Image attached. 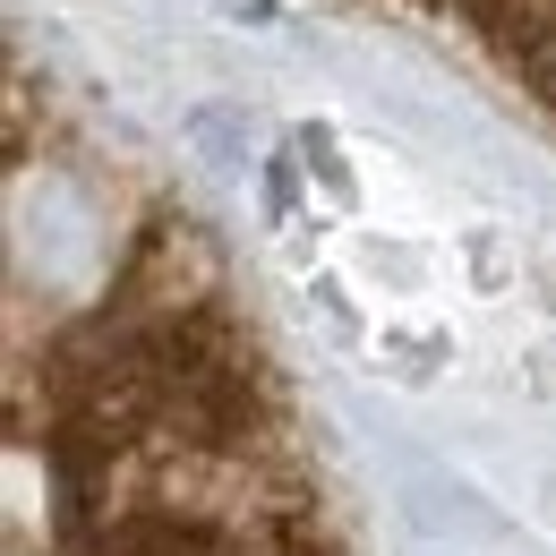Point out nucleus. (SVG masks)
Here are the masks:
<instances>
[{"label":"nucleus","instance_id":"nucleus-2","mask_svg":"<svg viewBox=\"0 0 556 556\" xmlns=\"http://www.w3.org/2000/svg\"><path fill=\"white\" fill-rule=\"evenodd\" d=\"M386 17H412L445 35L463 61H480L522 112L556 129V0H368Z\"/></svg>","mask_w":556,"mask_h":556},{"label":"nucleus","instance_id":"nucleus-1","mask_svg":"<svg viewBox=\"0 0 556 556\" xmlns=\"http://www.w3.org/2000/svg\"><path fill=\"white\" fill-rule=\"evenodd\" d=\"M9 556H351L214 231L9 70Z\"/></svg>","mask_w":556,"mask_h":556}]
</instances>
